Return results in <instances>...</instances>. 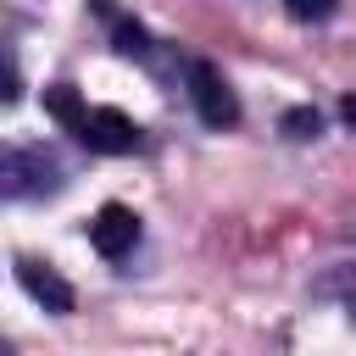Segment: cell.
<instances>
[{"label": "cell", "mask_w": 356, "mask_h": 356, "mask_svg": "<svg viewBox=\"0 0 356 356\" xmlns=\"http://www.w3.org/2000/svg\"><path fill=\"white\" fill-rule=\"evenodd\" d=\"M189 100H195L200 122H211V128H234L239 122V100H234L228 78L211 61H189Z\"/></svg>", "instance_id": "cell-1"}, {"label": "cell", "mask_w": 356, "mask_h": 356, "mask_svg": "<svg viewBox=\"0 0 356 356\" xmlns=\"http://www.w3.org/2000/svg\"><path fill=\"white\" fill-rule=\"evenodd\" d=\"M78 139H83L89 150H100V156H128V150H139V128H134V117L117 111V106H89Z\"/></svg>", "instance_id": "cell-2"}, {"label": "cell", "mask_w": 356, "mask_h": 356, "mask_svg": "<svg viewBox=\"0 0 356 356\" xmlns=\"http://www.w3.org/2000/svg\"><path fill=\"white\" fill-rule=\"evenodd\" d=\"M56 184V161L44 156V150H6L0 156V189H6V200H22V195H33V189H50Z\"/></svg>", "instance_id": "cell-3"}, {"label": "cell", "mask_w": 356, "mask_h": 356, "mask_svg": "<svg viewBox=\"0 0 356 356\" xmlns=\"http://www.w3.org/2000/svg\"><path fill=\"white\" fill-rule=\"evenodd\" d=\"M89 245L106 256V261H122L134 245H139V217L128 211V206H117V200H106L95 217H89Z\"/></svg>", "instance_id": "cell-4"}, {"label": "cell", "mask_w": 356, "mask_h": 356, "mask_svg": "<svg viewBox=\"0 0 356 356\" xmlns=\"http://www.w3.org/2000/svg\"><path fill=\"white\" fill-rule=\"evenodd\" d=\"M17 284L44 306V312H56V317H67L72 306H78V295H72V284L56 273V267H44V261H33V256H17Z\"/></svg>", "instance_id": "cell-5"}, {"label": "cell", "mask_w": 356, "mask_h": 356, "mask_svg": "<svg viewBox=\"0 0 356 356\" xmlns=\"http://www.w3.org/2000/svg\"><path fill=\"white\" fill-rule=\"evenodd\" d=\"M44 111H50L67 134H78V128H83V117H89V106L78 100V89H72V83H50V89H44Z\"/></svg>", "instance_id": "cell-6"}, {"label": "cell", "mask_w": 356, "mask_h": 356, "mask_svg": "<svg viewBox=\"0 0 356 356\" xmlns=\"http://www.w3.org/2000/svg\"><path fill=\"white\" fill-rule=\"evenodd\" d=\"M95 11H100V17L111 22V33H117V50H122V56H145V50H150L145 28H139V22H128V17H122V11L111 6V0H95Z\"/></svg>", "instance_id": "cell-7"}, {"label": "cell", "mask_w": 356, "mask_h": 356, "mask_svg": "<svg viewBox=\"0 0 356 356\" xmlns=\"http://www.w3.org/2000/svg\"><path fill=\"white\" fill-rule=\"evenodd\" d=\"M284 134H289V139H317V134H323V117H317L312 106H295V111H284Z\"/></svg>", "instance_id": "cell-8"}, {"label": "cell", "mask_w": 356, "mask_h": 356, "mask_svg": "<svg viewBox=\"0 0 356 356\" xmlns=\"http://www.w3.org/2000/svg\"><path fill=\"white\" fill-rule=\"evenodd\" d=\"M334 6H339V0H284V11H289L295 22H328Z\"/></svg>", "instance_id": "cell-9"}, {"label": "cell", "mask_w": 356, "mask_h": 356, "mask_svg": "<svg viewBox=\"0 0 356 356\" xmlns=\"http://www.w3.org/2000/svg\"><path fill=\"white\" fill-rule=\"evenodd\" d=\"M339 117H345V128H356V95H345V100H339Z\"/></svg>", "instance_id": "cell-10"}]
</instances>
